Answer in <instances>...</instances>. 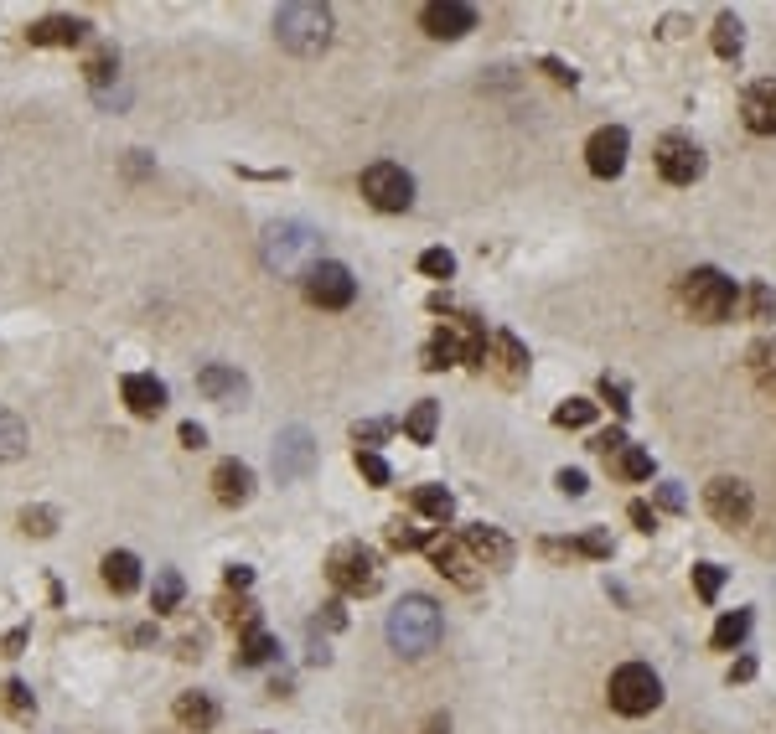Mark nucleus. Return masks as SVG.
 <instances>
[{
    "instance_id": "obj_46",
    "label": "nucleus",
    "mask_w": 776,
    "mask_h": 734,
    "mask_svg": "<svg viewBox=\"0 0 776 734\" xmlns=\"http://www.w3.org/2000/svg\"><path fill=\"white\" fill-rule=\"evenodd\" d=\"M249 585H254V569L249 564H233L228 569V590H249Z\"/></svg>"
},
{
    "instance_id": "obj_19",
    "label": "nucleus",
    "mask_w": 776,
    "mask_h": 734,
    "mask_svg": "<svg viewBox=\"0 0 776 734\" xmlns=\"http://www.w3.org/2000/svg\"><path fill=\"white\" fill-rule=\"evenodd\" d=\"M430 554H435V569H440V574H451L461 590L476 585V569H482V564L471 559V548H466V543H435Z\"/></svg>"
},
{
    "instance_id": "obj_29",
    "label": "nucleus",
    "mask_w": 776,
    "mask_h": 734,
    "mask_svg": "<svg viewBox=\"0 0 776 734\" xmlns=\"http://www.w3.org/2000/svg\"><path fill=\"white\" fill-rule=\"evenodd\" d=\"M83 73H88V88H94V94H109V83H114V73H119V57L104 47V52H94L83 63Z\"/></svg>"
},
{
    "instance_id": "obj_23",
    "label": "nucleus",
    "mask_w": 776,
    "mask_h": 734,
    "mask_svg": "<svg viewBox=\"0 0 776 734\" xmlns=\"http://www.w3.org/2000/svg\"><path fill=\"white\" fill-rule=\"evenodd\" d=\"M275 652H280V647H275V636L254 626V631H244V641H238L233 662H238V667H264V662H270Z\"/></svg>"
},
{
    "instance_id": "obj_27",
    "label": "nucleus",
    "mask_w": 776,
    "mask_h": 734,
    "mask_svg": "<svg viewBox=\"0 0 776 734\" xmlns=\"http://www.w3.org/2000/svg\"><path fill=\"white\" fill-rule=\"evenodd\" d=\"M182 574H176V569H161L156 574V590H151V610H156V616H166V610H176V605H182Z\"/></svg>"
},
{
    "instance_id": "obj_6",
    "label": "nucleus",
    "mask_w": 776,
    "mask_h": 734,
    "mask_svg": "<svg viewBox=\"0 0 776 734\" xmlns=\"http://www.w3.org/2000/svg\"><path fill=\"white\" fill-rule=\"evenodd\" d=\"M326 574H332V585L342 595H373L378 590V559L363 543H342L332 554V564H326Z\"/></svg>"
},
{
    "instance_id": "obj_36",
    "label": "nucleus",
    "mask_w": 776,
    "mask_h": 734,
    "mask_svg": "<svg viewBox=\"0 0 776 734\" xmlns=\"http://www.w3.org/2000/svg\"><path fill=\"white\" fill-rule=\"evenodd\" d=\"M357 471H363L373 486H388V476H394V471H388V461H383V455L378 450H357Z\"/></svg>"
},
{
    "instance_id": "obj_41",
    "label": "nucleus",
    "mask_w": 776,
    "mask_h": 734,
    "mask_svg": "<svg viewBox=\"0 0 776 734\" xmlns=\"http://www.w3.org/2000/svg\"><path fill=\"white\" fill-rule=\"evenodd\" d=\"M751 362H756V373H761V378H771V373H776V342L751 347Z\"/></svg>"
},
{
    "instance_id": "obj_22",
    "label": "nucleus",
    "mask_w": 776,
    "mask_h": 734,
    "mask_svg": "<svg viewBox=\"0 0 776 734\" xmlns=\"http://www.w3.org/2000/svg\"><path fill=\"white\" fill-rule=\"evenodd\" d=\"M197 388L207 393V399H244V378H238L233 367H223V362H207L197 373Z\"/></svg>"
},
{
    "instance_id": "obj_20",
    "label": "nucleus",
    "mask_w": 776,
    "mask_h": 734,
    "mask_svg": "<svg viewBox=\"0 0 776 734\" xmlns=\"http://www.w3.org/2000/svg\"><path fill=\"white\" fill-rule=\"evenodd\" d=\"M104 585L114 590V595H130L135 585H140V559L130 554V548H114V554H104Z\"/></svg>"
},
{
    "instance_id": "obj_37",
    "label": "nucleus",
    "mask_w": 776,
    "mask_h": 734,
    "mask_svg": "<svg viewBox=\"0 0 776 734\" xmlns=\"http://www.w3.org/2000/svg\"><path fill=\"white\" fill-rule=\"evenodd\" d=\"M6 709L16 714V719H32V709H37V703H32V688H26V683H6Z\"/></svg>"
},
{
    "instance_id": "obj_14",
    "label": "nucleus",
    "mask_w": 776,
    "mask_h": 734,
    "mask_svg": "<svg viewBox=\"0 0 776 734\" xmlns=\"http://www.w3.org/2000/svg\"><path fill=\"white\" fill-rule=\"evenodd\" d=\"M119 393H125V404L135 419H156L166 409V383L156 373H130L125 383H119Z\"/></svg>"
},
{
    "instance_id": "obj_12",
    "label": "nucleus",
    "mask_w": 776,
    "mask_h": 734,
    "mask_svg": "<svg viewBox=\"0 0 776 734\" xmlns=\"http://www.w3.org/2000/svg\"><path fill=\"white\" fill-rule=\"evenodd\" d=\"M420 26L440 42H456V37L476 32V6H466V0H430L420 11Z\"/></svg>"
},
{
    "instance_id": "obj_31",
    "label": "nucleus",
    "mask_w": 776,
    "mask_h": 734,
    "mask_svg": "<svg viewBox=\"0 0 776 734\" xmlns=\"http://www.w3.org/2000/svg\"><path fill=\"white\" fill-rule=\"evenodd\" d=\"M21 533L52 538V533H57V512H52V507H21Z\"/></svg>"
},
{
    "instance_id": "obj_28",
    "label": "nucleus",
    "mask_w": 776,
    "mask_h": 734,
    "mask_svg": "<svg viewBox=\"0 0 776 734\" xmlns=\"http://www.w3.org/2000/svg\"><path fill=\"white\" fill-rule=\"evenodd\" d=\"M435 419H440V409H435L430 399H420V404L409 409V419H404L409 440H414V445H430V440H435Z\"/></svg>"
},
{
    "instance_id": "obj_7",
    "label": "nucleus",
    "mask_w": 776,
    "mask_h": 734,
    "mask_svg": "<svg viewBox=\"0 0 776 734\" xmlns=\"http://www.w3.org/2000/svg\"><path fill=\"white\" fill-rule=\"evenodd\" d=\"M363 197H368L378 212H404V207L414 202V181H409V171H404V166L378 161V166H368V171H363Z\"/></svg>"
},
{
    "instance_id": "obj_10",
    "label": "nucleus",
    "mask_w": 776,
    "mask_h": 734,
    "mask_svg": "<svg viewBox=\"0 0 776 734\" xmlns=\"http://www.w3.org/2000/svg\"><path fill=\"white\" fill-rule=\"evenodd\" d=\"M658 171H663V181H673V187H694V181L704 176V150L694 140L668 135L658 145Z\"/></svg>"
},
{
    "instance_id": "obj_5",
    "label": "nucleus",
    "mask_w": 776,
    "mask_h": 734,
    "mask_svg": "<svg viewBox=\"0 0 776 734\" xmlns=\"http://www.w3.org/2000/svg\"><path fill=\"white\" fill-rule=\"evenodd\" d=\"M683 300H689V311L699 321H725L735 311V280L720 269H694L683 280Z\"/></svg>"
},
{
    "instance_id": "obj_33",
    "label": "nucleus",
    "mask_w": 776,
    "mask_h": 734,
    "mask_svg": "<svg viewBox=\"0 0 776 734\" xmlns=\"http://www.w3.org/2000/svg\"><path fill=\"white\" fill-rule=\"evenodd\" d=\"M590 419H595V404H585V399H564L554 409V424H564V430H580V424H590Z\"/></svg>"
},
{
    "instance_id": "obj_1",
    "label": "nucleus",
    "mask_w": 776,
    "mask_h": 734,
    "mask_svg": "<svg viewBox=\"0 0 776 734\" xmlns=\"http://www.w3.org/2000/svg\"><path fill=\"white\" fill-rule=\"evenodd\" d=\"M388 647L399 657H430L445 636V616L430 595H404L394 610H388Z\"/></svg>"
},
{
    "instance_id": "obj_42",
    "label": "nucleus",
    "mask_w": 776,
    "mask_h": 734,
    "mask_svg": "<svg viewBox=\"0 0 776 734\" xmlns=\"http://www.w3.org/2000/svg\"><path fill=\"white\" fill-rule=\"evenodd\" d=\"M575 548H580V554H590V559H606V554H611V538H606V533H585Z\"/></svg>"
},
{
    "instance_id": "obj_17",
    "label": "nucleus",
    "mask_w": 776,
    "mask_h": 734,
    "mask_svg": "<svg viewBox=\"0 0 776 734\" xmlns=\"http://www.w3.org/2000/svg\"><path fill=\"white\" fill-rule=\"evenodd\" d=\"M83 37H88V21H78V16H47L37 26H26V42L32 47H78Z\"/></svg>"
},
{
    "instance_id": "obj_15",
    "label": "nucleus",
    "mask_w": 776,
    "mask_h": 734,
    "mask_svg": "<svg viewBox=\"0 0 776 734\" xmlns=\"http://www.w3.org/2000/svg\"><path fill=\"white\" fill-rule=\"evenodd\" d=\"M740 119H745V130H756V135H776V78H761L751 94H745Z\"/></svg>"
},
{
    "instance_id": "obj_32",
    "label": "nucleus",
    "mask_w": 776,
    "mask_h": 734,
    "mask_svg": "<svg viewBox=\"0 0 776 734\" xmlns=\"http://www.w3.org/2000/svg\"><path fill=\"white\" fill-rule=\"evenodd\" d=\"M714 52H720V57H740V21L735 16L714 21Z\"/></svg>"
},
{
    "instance_id": "obj_45",
    "label": "nucleus",
    "mask_w": 776,
    "mask_h": 734,
    "mask_svg": "<svg viewBox=\"0 0 776 734\" xmlns=\"http://www.w3.org/2000/svg\"><path fill=\"white\" fill-rule=\"evenodd\" d=\"M751 305H756V321H771V290L766 285H751Z\"/></svg>"
},
{
    "instance_id": "obj_3",
    "label": "nucleus",
    "mask_w": 776,
    "mask_h": 734,
    "mask_svg": "<svg viewBox=\"0 0 776 734\" xmlns=\"http://www.w3.org/2000/svg\"><path fill=\"white\" fill-rule=\"evenodd\" d=\"M275 37L285 52L295 57H316L332 42V11L316 6V0H295V6H280L275 11Z\"/></svg>"
},
{
    "instance_id": "obj_51",
    "label": "nucleus",
    "mask_w": 776,
    "mask_h": 734,
    "mask_svg": "<svg viewBox=\"0 0 776 734\" xmlns=\"http://www.w3.org/2000/svg\"><path fill=\"white\" fill-rule=\"evenodd\" d=\"M544 68H549V73H554L559 83H575V73H570V68H564V63H554V57H549V63H544Z\"/></svg>"
},
{
    "instance_id": "obj_44",
    "label": "nucleus",
    "mask_w": 776,
    "mask_h": 734,
    "mask_svg": "<svg viewBox=\"0 0 776 734\" xmlns=\"http://www.w3.org/2000/svg\"><path fill=\"white\" fill-rule=\"evenodd\" d=\"M383 435H388V424H378V419H368V424H357V430H352V440H357V445H363V440L373 445V440H383Z\"/></svg>"
},
{
    "instance_id": "obj_35",
    "label": "nucleus",
    "mask_w": 776,
    "mask_h": 734,
    "mask_svg": "<svg viewBox=\"0 0 776 734\" xmlns=\"http://www.w3.org/2000/svg\"><path fill=\"white\" fill-rule=\"evenodd\" d=\"M420 269L430 274V280H451V274H456V254L451 249H425L420 254Z\"/></svg>"
},
{
    "instance_id": "obj_48",
    "label": "nucleus",
    "mask_w": 776,
    "mask_h": 734,
    "mask_svg": "<svg viewBox=\"0 0 776 734\" xmlns=\"http://www.w3.org/2000/svg\"><path fill=\"white\" fill-rule=\"evenodd\" d=\"M658 502H663L668 512H683V492H678L673 481H668V486H658Z\"/></svg>"
},
{
    "instance_id": "obj_47",
    "label": "nucleus",
    "mask_w": 776,
    "mask_h": 734,
    "mask_svg": "<svg viewBox=\"0 0 776 734\" xmlns=\"http://www.w3.org/2000/svg\"><path fill=\"white\" fill-rule=\"evenodd\" d=\"M182 445H187V450H202V445H207V430L187 419V424H182Z\"/></svg>"
},
{
    "instance_id": "obj_39",
    "label": "nucleus",
    "mask_w": 776,
    "mask_h": 734,
    "mask_svg": "<svg viewBox=\"0 0 776 734\" xmlns=\"http://www.w3.org/2000/svg\"><path fill=\"white\" fill-rule=\"evenodd\" d=\"M554 486L564 497H585V471H575V466H564L559 476H554Z\"/></svg>"
},
{
    "instance_id": "obj_8",
    "label": "nucleus",
    "mask_w": 776,
    "mask_h": 734,
    "mask_svg": "<svg viewBox=\"0 0 776 734\" xmlns=\"http://www.w3.org/2000/svg\"><path fill=\"white\" fill-rule=\"evenodd\" d=\"M704 507L714 523H725V528H745L751 523V486L735 481V476H714L704 486Z\"/></svg>"
},
{
    "instance_id": "obj_4",
    "label": "nucleus",
    "mask_w": 776,
    "mask_h": 734,
    "mask_svg": "<svg viewBox=\"0 0 776 734\" xmlns=\"http://www.w3.org/2000/svg\"><path fill=\"white\" fill-rule=\"evenodd\" d=\"M606 698H611V709L626 714V719H642L652 714L663 703V678L652 672L647 662H626L611 672V683H606Z\"/></svg>"
},
{
    "instance_id": "obj_49",
    "label": "nucleus",
    "mask_w": 776,
    "mask_h": 734,
    "mask_svg": "<svg viewBox=\"0 0 776 734\" xmlns=\"http://www.w3.org/2000/svg\"><path fill=\"white\" fill-rule=\"evenodd\" d=\"M601 393H606V399H611V409H616V414H626V409H632V404H626V393H621V388H616L611 378L601 383Z\"/></svg>"
},
{
    "instance_id": "obj_25",
    "label": "nucleus",
    "mask_w": 776,
    "mask_h": 734,
    "mask_svg": "<svg viewBox=\"0 0 776 734\" xmlns=\"http://www.w3.org/2000/svg\"><path fill=\"white\" fill-rule=\"evenodd\" d=\"M745 631H751V610H730V616H720V626H714L709 647L714 652H735L740 641H745Z\"/></svg>"
},
{
    "instance_id": "obj_9",
    "label": "nucleus",
    "mask_w": 776,
    "mask_h": 734,
    "mask_svg": "<svg viewBox=\"0 0 776 734\" xmlns=\"http://www.w3.org/2000/svg\"><path fill=\"white\" fill-rule=\"evenodd\" d=\"M306 295H311V305H321V311H342V305H352V295H357V280H352L347 264L321 259L306 274Z\"/></svg>"
},
{
    "instance_id": "obj_52",
    "label": "nucleus",
    "mask_w": 776,
    "mask_h": 734,
    "mask_svg": "<svg viewBox=\"0 0 776 734\" xmlns=\"http://www.w3.org/2000/svg\"><path fill=\"white\" fill-rule=\"evenodd\" d=\"M425 734H451V719H445V714H435V719L425 724Z\"/></svg>"
},
{
    "instance_id": "obj_13",
    "label": "nucleus",
    "mask_w": 776,
    "mask_h": 734,
    "mask_svg": "<svg viewBox=\"0 0 776 734\" xmlns=\"http://www.w3.org/2000/svg\"><path fill=\"white\" fill-rule=\"evenodd\" d=\"M626 145H632V140H626V130L621 125H606V130H595L590 135V145H585V166L595 171V176H621V166H626Z\"/></svg>"
},
{
    "instance_id": "obj_16",
    "label": "nucleus",
    "mask_w": 776,
    "mask_h": 734,
    "mask_svg": "<svg viewBox=\"0 0 776 734\" xmlns=\"http://www.w3.org/2000/svg\"><path fill=\"white\" fill-rule=\"evenodd\" d=\"M213 497H218L223 507H244V502L254 497V471H249L244 461H218V471H213Z\"/></svg>"
},
{
    "instance_id": "obj_26",
    "label": "nucleus",
    "mask_w": 776,
    "mask_h": 734,
    "mask_svg": "<svg viewBox=\"0 0 776 734\" xmlns=\"http://www.w3.org/2000/svg\"><path fill=\"white\" fill-rule=\"evenodd\" d=\"M409 502H414V512H420V517H435V523H445V517L456 512V497L445 492V486H414Z\"/></svg>"
},
{
    "instance_id": "obj_38",
    "label": "nucleus",
    "mask_w": 776,
    "mask_h": 734,
    "mask_svg": "<svg viewBox=\"0 0 776 734\" xmlns=\"http://www.w3.org/2000/svg\"><path fill=\"white\" fill-rule=\"evenodd\" d=\"M497 352H502V362H507V373H523V367H528V352L518 347V336H497Z\"/></svg>"
},
{
    "instance_id": "obj_30",
    "label": "nucleus",
    "mask_w": 776,
    "mask_h": 734,
    "mask_svg": "<svg viewBox=\"0 0 776 734\" xmlns=\"http://www.w3.org/2000/svg\"><path fill=\"white\" fill-rule=\"evenodd\" d=\"M616 471H621L626 481H647V476H652V455L637 450V445H626V450L616 455Z\"/></svg>"
},
{
    "instance_id": "obj_21",
    "label": "nucleus",
    "mask_w": 776,
    "mask_h": 734,
    "mask_svg": "<svg viewBox=\"0 0 776 734\" xmlns=\"http://www.w3.org/2000/svg\"><path fill=\"white\" fill-rule=\"evenodd\" d=\"M176 724L192 729V734H207L218 724V703L207 693H182V698H176Z\"/></svg>"
},
{
    "instance_id": "obj_34",
    "label": "nucleus",
    "mask_w": 776,
    "mask_h": 734,
    "mask_svg": "<svg viewBox=\"0 0 776 734\" xmlns=\"http://www.w3.org/2000/svg\"><path fill=\"white\" fill-rule=\"evenodd\" d=\"M694 590H699V600H714L725 590V569L720 564H694Z\"/></svg>"
},
{
    "instance_id": "obj_40",
    "label": "nucleus",
    "mask_w": 776,
    "mask_h": 734,
    "mask_svg": "<svg viewBox=\"0 0 776 734\" xmlns=\"http://www.w3.org/2000/svg\"><path fill=\"white\" fill-rule=\"evenodd\" d=\"M388 543H394V548H420L425 533H420V528H409V523H394V528H388Z\"/></svg>"
},
{
    "instance_id": "obj_50",
    "label": "nucleus",
    "mask_w": 776,
    "mask_h": 734,
    "mask_svg": "<svg viewBox=\"0 0 776 734\" xmlns=\"http://www.w3.org/2000/svg\"><path fill=\"white\" fill-rule=\"evenodd\" d=\"M751 672H756V662H751V657H740V662L730 667V683H745V678H751Z\"/></svg>"
},
{
    "instance_id": "obj_24",
    "label": "nucleus",
    "mask_w": 776,
    "mask_h": 734,
    "mask_svg": "<svg viewBox=\"0 0 776 734\" xmlns=\"http://www.w3.org/2000/svg\"><path fill=\"white\" fill-rule=\"evenodd\" d=\"M26 445H32V435H26L21 414L0 409V461H21V455H26Z\"/></svg>"
},
{
    "instance_id": "obj_11",
    "label": "nucleus",
    "mask_w": 776,
    "mask_h": 734,
    "mask_svg": "<svg viewBox=\"0 0 776 734\" xmlns=\"http://www.w3.org/2000/svg\"><path fill=\"white\" fill-rule=\"evenodd\" d=\"M311 466H316V440H311V430H301V424L280 430V440H275V476H280V481H301Z\"/></svg>"
},
{
    "instance_id": "obj_43",
    "label": "nucleus",
    "mask_w": 776,
    "mask_h": 734,
    "mask_svg": "<svg viewBox=\"0 0 776 734\" xmlns=\"http://www.w3.org/2000/svg\"><path fill=\"white\" fill-rule=\"evenodd\" d=\"M626 517L637 523V533H652V528H658V512H652L647 502H632V507H626Z\"/></svg>"
},
{
    "instance_id": "obj_18",
    "label": "nucleus",
    "mask_w": 776,
    "mask_h": 734,
    "mask_svg": "<svg viewBox=\"0 0 776 734\" xmlns=\"http://www.w3.org/2000/svg\"><path fill=\"white\" fill-rule=\"evenodd\" d=\"M461 543L471 548L476 564H492V569H507V564H513V543H507L497 528H487V523H471Z\"/></svg>"
},
{
    "instance_id": "obj_2",
    "label": "nucleus",
    "mask_w": 776,
    "mask_h": 734,
    "mask_svg": "<svg viewBox=\"0 0 776 734\" xmlns=\"http://www.w3.org/2000/svg\"><path fill=\"white\" fill-rule=\"evenodd\" d=\"M264 269L285 274V280H306V274L321 264V233L306 223H275L264 228Z\"/></svg>"
}]
</instances>
